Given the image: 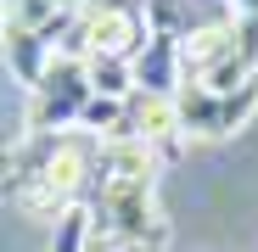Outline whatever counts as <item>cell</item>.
I'll return each mask as SVG.
<instances>
[{
    "mask_svg": "<svg viewBox=\"0 0 258 252\" xmlns=\"http://www.w3.org/2000/svg\"><path fill=\"white\" fill-rule=\"evenodd\" d=\"M174 112H180L185 140H225V135H236V129L252 123V112H258V78L241 84V90H208V84L185 78L174 90Z\"/></svg>",
    "mask_w": 258,
    "mask_h": 252,
    "instance_id": "1",
    "label": "cell"
},
{
    "mask_svg": "<svg viewBox=\"0 0 258 252\" xmlns=\"http://www.w3.org/2000/svg\"><path fill=\"white\" fill-rule=\"evenodd\" d=\"M84 213H90L96 241H135V246H152V252L168 241L157 191H90Z\"/></svg>",
    "mask_w": 258,
    "mask_h": 252,
    "instance_id": "2",
    "label": "cell"
},
{
    "mask_svg": "<svg viewBox=\"0 0 258 252\" xmlns=\"http://www.w3.org/2000/svg\"><path fill=\"white\" fill-rule=\"evenodd\" d=\"M84 101H90V78H84V62L56 56V62H51V73L39 78V90H28L23 135H73V129H79Z\"/></svg>",
    "mask_w": 258,
    "mask_h": 252,
    "instance_id": "3",
    "label": "cell"
},
{
    "mask_svg": "<svg viewBox=\"0 0 258 252\" xmlns=\"http://www.w3.org/2000/svg\"><path fill=\"white\" fill-rule=\"evenodd\" d=\"M79 34H84V62L90 56H118V62H135L141 45L152 39L146 28V6H129V0H101L79 17Z\"/></svg>",
    "mask_w": 258,
    "mask_h": 252,
    "instance_id": "4",
    "label": "cell"
},
{
    "mask_svg": "<svg viewBox=\"0 0 258 252\" xmlns=\"http://www.w3.org/2000/svg\"><path fill=\"white\" fill-rule=\"evenodd\" d=\"M157 151L141 140H101L96 146V168H90V191H157Z\"/></svg>",
    "mask_w": 258,
    "mask_h": 252,
    "instance_id": "5",
    "label": "cell"
},
{
    "mask_svg": "<svg viewBox=\"0 0 258 252\" xmlns=\"http://www.w3.org/2000/svg\"><path fill=\"white\" fill-rule=\"evenodd\" d=\"M129 140H141L157 151V162H168L180 146H185V129H180V112H174V96H146L135 90L129 96V123H123Z\"/></svg>",
    "mask_w": 258,
    "mask_h": 252,
    "instance_id": "6",
    "label": "cell"
},
{
    "mask_svg": "<svg viewBox=\"0 0 258 252\" xmlns=\"http://www.w3.org/2000/svg\"><path fill=\"white\" fill-rule=\"evenodd\" d=\"M185 84V62H180V39L174 34H152L141 56H135V90L146 96H174Z\"/></svg>",
    "mask_w": 258,
    "mask_h": 252,
    "instance_id": "7",
    "label": "cell"
},
{
    "mask_svg": "<svg viewBox=\"0 0 258 252\" xmlns=\"http://www.w3.org/2000/svg\"><path fill=\"white\" fill-rule=\"evenodd\" d=\"M0 51H6V67H12V78L23 84V90H39V78H45L51 62H56V51L39 34H28V28H0Z\"/></svg>",
    "mask_w": 258,
    "mask_h": 252,
    "instance_id": "8",
    "label": "cell"
},
{
    "mask_svg": "<svg viewBox=\"0 0 258 252\" xmlns=\"http://www.w3.org/2000/svg\"><path fill=\"white\" fill-rule=\"evenodd\" d=\"M84 78H90V96H112V101H129V96H135V62L90 56V62H84Z\"/></svg>",
    "mask_w": 258,
    "mask_h": 252,
    "instance_id": "9",
    "label": "cell"
},
{
    "mask_svg": "<svg viewBox=\"0 0 258 252\" xmlns=\"http://www.w3.org/2000/svg\"><path fill=\"white\" fill-rule=\"evenodd\" d=\"M236 6V17H258V0H230Z\"/></svg>",
    "mask_w": 258,
    "mask_h": 252,
    "instance_id": "10",
    "label": "cell"
}]
</instances>
